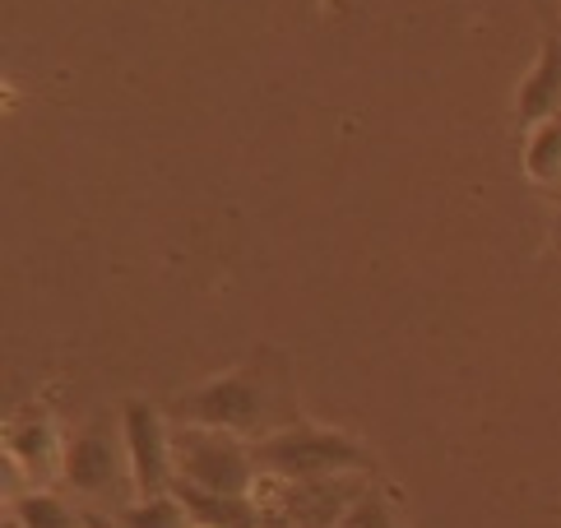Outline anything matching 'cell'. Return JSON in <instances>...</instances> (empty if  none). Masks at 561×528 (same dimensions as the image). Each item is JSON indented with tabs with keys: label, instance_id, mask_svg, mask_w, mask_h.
<instances>
[{
	"label": "cell",
	"instance_id": "1",
	"mask_svg": "<svg viewBox=\"0 0 561 528\" xmlns=\"http://www.w3.org/2000/svg\"><path fill=\"white\" fill-rule=\"evenodd\" d=\"M288 409L284 399V376H270L260 361L242 371H228L199 390L176 399V417L191 422V426H218V432H232V436H260L265 422Z\"/></svg>",
	"mask_w": 561,
	"mask_h": 528
},
{
	"label": "cell",
	"instance_id": "2",
	"mask_svg": "<svg viewBox=\"0 0 561 528\" xmlns=\"http://www.w3.org/2000/svg\"><path fill=\"white\" fill-rule=\"evenodd\" d=\"M367 492L371 486L363 473H330V478H302V482L260 473L251 496L260 505V515H265V528H339Z\"/></svg>",
	"mask_w": 561,
	"mask_h": 528
},
{
	"label": "cell",
	"instance_id": "3",
	"mask_svg": "<svg viewBox=\"0 0 561 528\" xmlns=\"http://www.w3.org/2000/svg\"><path fill=\"white\" fill-rule=\"evenodd\" d=\"M255 469L284 482L302 478H330V473H371V455L344 432H320V426H278L260 436Z\"/></svg>",
	"mask_w": 561,
	"mask_h": 528
},
{
	"label": "cell",
	"instance_id": "4",
	"mask_svg": "<svg viewBox=\"0 0 561 528\" xmlns=\"http://www.w3.org/2000/svg\"><path fill=\"white\" fill-rule=\"evenodd\" d=\"M172 459H176V478L205 486V492L251 496L260 478L251 445H242V436L232 432H218V426L182 422L172 432Z\"/></svg>",
	"mask_w": 561,
	"mask_h": 528
},
{
	"label": "cell",
	"instance_id": "5",
	"mask_svg": "<svg viewBox=\"0 0 561 528\" xmlns=\"http://www.w3.org/2000/svg\"><path fill=\"white\" fill-rule=\"evenodd\" d=\"M130 473V455H126V436H116V426L107 417L89 422L70 445H66V463H61V478L75 496H89V501H103L116 496L122 482Z\"/></svg>",
	"mask_w": 561,
	"mask_h": 528
},
{
	"label": "cell",
	"instance_id": "6",
	"mask_svg": "<svg viewBox=\"0 0 561 528\" xmlns=\"http://www.w3.org/2000/svg\"><path fill=\"white\" fill-rule=\"evenodd\" d=\"M122 436H126V455H130L135 496L172 492L176 459H172V436L163 426V413H158L153 403H145V399H126L122 403Z\"/></svg>",
	"mask_w": 561,
	"mask_h": 528
},
{
	"label": "cell",
	"instance_id": "7",
	"mask_svg": "<svg viewBox=\"0 0 561 528\" xmlns=\"http://www.w3.org/2000/svg\"><path fill=\"white\" fill-rule=\"evenodd\" d=\"M561 116V37H543L538 60L529 66L525 84L515 93V120L519 126H543V120Z\"/></svg>",
	"mask_w": 561,
	"mask_h": 528
},
{
	"label": "cell",
	"instance_id": "8",
	"mask_svg": "<svg viewBox=\"0 0 561 528\" xmlns=\"http://www.w3.org/2000/svg\"><path fill=\"white\" fill-rule=\"evenodd\" d=\"M10 459L33 482H47L66 463V450H61V440H56V422L43 409H33L24 422L10 426Z\"/></svg>",
	"mask_w": 561,
	"mask_h": 528
},
{
	"label": "cell",
	"instance_id": "9",
	"mask_svg": "<svg viewBox=\"0 0 561 528\" xmlns=\"http://www.w3.org/2000/svg\"><path fill=\"white\" fill-rule=\"evenodd\" d=\"M172 492L182 496L186 515L205 528H265V515H260L255 496H228V492H205L195 482H172Z\"/></svg>",
	"mask_w": 561,
	"mask_h": 528
},
{
	"label": "cell",
	"instance_id": "10",
	"mask_svg": "<svg viewBox=\"0 0 561 528\" xmlns=\"http://www.w3.org/2000/svg\"><path fill=\"white\" fill-rule=\"evenodd\" d=\"M525 172H529V181H538V186H561V116L529 130Z\"/></svg>",
	"mask_w": 561,
	"mask_h": 528
},
{
	"label": "cell",
	"instance_id": "11",
	"mask_svg": "<svg viewBox=\"0 0 561 528\" xmlns=\"http://www.w3.org/2000/svg\"><path fill=\"white\" fill-rule=\"evenodd\" d=\"M14 519L19 528H89V515H79L70 501L51 496V492H28L14 501Z\"/></svg>",
	"mask_w": 561,
	"mask_h": 528
},
{
	"label": "cell",
	"instance_id": "12",
	"mask_svg": "<svg viewBox=\"0 0 561 528\" xmlns=\"http://www.w3.org/2000/svg\"><path fill=\"white\" fill-rule=\"evenodd\" d=\"M122 528H195V519L186 515V505L176 492H163V496H139L135 505H126L116 515Z\"/></svg>",
	"mask_w": 561,
	"mask_h": 528
},
{
	"label": "cell",
	"instance_id": "13",
	"mask_svg": "<svg viewBox=\"0 0 561 528\" xmlns=\"http://www.w3.org/2000/svg\"><path fill=\"white\" fill-rule=\"evenodd\" d=\"M339 528H399V524H394V510H390L386 492H376V486H371V492L344 515V524H339Z\"/></svg>",
	"mask_w": 561,
	"mask_h": 528
},
{
	"label": "cell",
	"instance_id": "14",
	"mask_svg": "<svg viewBox=\"0 0 561 528\" xmlns=\"http://www.w3.org/2000/svg\"><path fill=\"white\" fill-rule=\"evenodd\" d=\"M89 528H122L116 519H103V515H89Z\"/></svg>",
	"mask_w": 561,
	"mask_h": 528
},
{
	"label": "cell",
	"instance_id": "15",
	"mask_svg": "<svg viewBox=\"0 0 561 528\" xmlns=\"http://www.w3.org/2000/svg\"><path fill=\"white\" fill-rule=\"evenodd\" d=\"M552 251H561V209H557V222H552Z\"/></svg>",
	"mask_w": 561,
	"mask_h": 528
},
{
	"label": "cell",
	"instance_id": "16",
	"mask_svg": "<svg viewBox=\"0 0 561 528\" xmlns=\"http://www.w3.org/2000/svg\"><path fill=\"white\" fill-rule=\"evenodd\" d=\"M195 528H205V524H195Z\"/></svg>",
	"mask_w": 561,
	"mask_h": 528
}]
</instances>
